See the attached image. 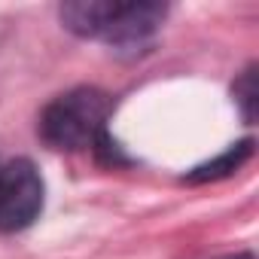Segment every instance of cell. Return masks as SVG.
<instances>
[{
  "mask_svg": "<svg viewBox=\"0 0 259 259\" xmlns=\"http://www.w3.org/2000/svg\"><path fill=\"white\" fill-rule=\"evenodd\" d=\"M61 25L85 40H98L116 52L138 55L162 28L165 4H116V0H73L58 10Z\"/></svg>",
  "mask_w": 259,
  "mask_h": 259,
  "instance_id": "1",
  "label": "cell"
},
{
  "mask_svg": "<svg viewBox=\"0 0 259 259\" xmlns=\"http://www.w3.org/2000/svg\"><path fill=\"white\" fill-rule=\"evenodd\" d=\"M113 113V98L101 89H70L49 101L40 113L37 132L43 144L64 153L95 150V144L107 135V119Z\"/></svg>",
  "mask_w": 259,
  "mask_h": 259,
  "instance_id": "2",
  "label": "cell"
},
{
  "mask_svg": "<svg viewBox=\"0 0 259 259\" xmlns=\"http://www.w3.org/2000/svg\"><path fill=\"white\" fill-rule=\"evenodd\" d=\"M43 177L31 159L0 165V232H22L43 210Z\"/></svg>",
  "mask_w": 259,
  "mask_h": 259,
  "instance_id": "3",
  "label": "cell"
},
{
  "mask_svg": "<svg viewBox=\"0 0 259 259\" xmlns=\"http://www.w3.org/2000/svg\"><path fill=\"white\" fill-rule=\"evenodd\" d=\"M253 156V141L250 138H244V141H238V144H232V147H226L220 156H213V159H207L204 165H198V168H192L183 180L186 183H210V180H223V177H232L247 159Z\"/></svg>",
  "mask_w": 259,
  "mask_h": 259,
  "instance_id": "4",
  "label": "cell"
},
{
  "mask_svg": "<svg viewBox=\"0 0 259 259\" xmlns=\"http://www.w3.org/2000/svg\"><path fill=\"white\" fill-rule=\"evenodd\" d=\"M232 95H235V104H238L244 122L250 125L256 119V104H259V98H256V64H247L241 70V76L232 82Z\"/></svg>",
  "mask_w": 259,
  "mask_h": 259,
  "instance_id": "5",
  "label": "cell"
},
{
  "mask_svg": "<svg viewBox=\"0 0 259 259\" xmlns=\"http://www.w3.org/2000/svg\"><path fill=\"white\" fill-rule=\"evenodd\" d=\"M226 259H253V253H235V256H226Z\"/></svg>",
  "mask_w": 259,
  "mask_h": 259,
  "instance_id": "6",
  "label": "cell"
}]
</instances>
